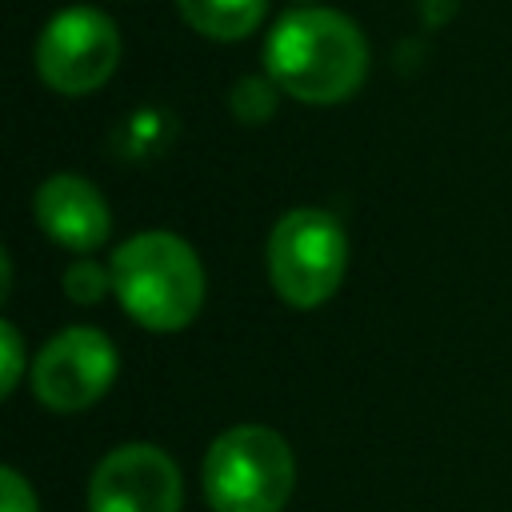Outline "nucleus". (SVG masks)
<instances>
[{
	"label": "nucleus",
	"mask_w": 512,
	"mask_h": 512,
	"mask_svg": "<svg viewBox=\"0 0 512 512\" xmlns=\"http://www.w3.org/2000/svg\"><path fill=\"white\" fill-rule=\"evenodd\" d=\"M368 64V36L340 8H288L264 36V72L300 104H344L368 80Z\"/></svg>",
	"instance_id": "obj_1"
},
{
	"label": "nucleus",
	"mask_w": 512,
	"mask_h": 512,
	"mask_svg": "<svg viewBox=\"0 0 512 512\" xmlns=\"http://www.w3.org/2000/svg\"><path fill=\"white\" fill-rule=\"evenodd\" d=\"M108 268H112V296L140 328L180 332L200 316L204 264L184 236L168 228L136 232L112 252Z\"/></svg>",
	"instance_id": "obj_2"
},
{
	"label": "nucleus",
	"mask_w": 512,
	"mask_h": 512,
	"mask_svg": "<svg viewBox=\"0 0 512 512\" xmlns=\"http://www.w3.org/2000/svg\"><path fill=\"white\" fill-rule=\"evenodd\" d=\"M200 488L212 512H284L296 488V456L276 428L232 424L208 444Z\"/></svg>",
	"instance_id": "obj_3"
},
{
	"label": "nucleus",
	"mask_w": 512,
	"mask_h": 512,
	"mask_svg": "<svg viewBox=\"0 0 512 512\" xmlns=\"http://www.w3.org/2000/svg\"><path fill=\"white\" fill-rule=\"evenodd\" d=\"M348 272V232L324 208H292L268 236V280L292 308H320Z\"/></svg>",
	"instance_id": "obj_4"
},
{
	"label": "nucleus",
	"mask_w": 512,
	"mask_h": 512,
	"mask_svg": "<svg viewBox=\"0 0 512 512\" xmlns=\"http://www.w3.org/2000/svg\"><path fill=\"white\" fill-rule=\"evenodd\" d=\"M120 52V28L104 8L68 4L44 20L32 48V64L52 92L88 96L112 80V72L120 68Z\"/></svg>",
	"instance_id": "obj_5"
},
{
	"label": "nucleus",
	"mask_w": 512,
	"mask_h": 512,
	"mask_svg": "<svg viewBox=\"0 0 512 512\" xmlns=\"http://www.w3.org/2000/svg\"><path fill=\"white\" fill-rule=\"evenodd\" d=\"M120 356L116 344L88 324H72L56 332L32 360V392L52 412H84L92 408L116 380Z\"/></svg>",
	"instance_id": "obj_6"
},
{
	"label": "nucleus",
	"mask_w": 512,
	"mask_h": 512,
	"mask_svg": "<svg viewBox=\"0 0 512 512\" xmlns=\"http://www.w3.org/2000/svg\"><path fill=\"white\" fill-rule=\"evenodd\" d=\"M180 504V468L148 440L116 444L88 476V512H180Z\"/></svg>",
	"instance_id": "obj_7"
},
{
	"label": "nucleus",
	"mask_w": 512,
	"mask_h": 512,
	"mask_svg": "<svg viewBox=\"0 0 512 512\" xmlns=\"http://www.w3.org/2000/svg\"><path fill=\"white\" fill-rule=\"evenodd\" d=\"M32 216L52 244L76 256L96 252L112 232V212H108L104 192L80 172L48 176L32 196Z\"/></svg>",
	"instance_id": "obj_8"
},
{
	"label": "nucleus",
	"mask_w": 512,
	"mask_h": 512,
	"mask_svg": "<svg viewBox=\"0 0 512 512\" xmlns=\"http://www.w3.org/2000/svg\"><path fill=\"white\" fill-rule=\"evenodd\" d=\"M176 12L204 40L236 44L264 24L268 0H176Z\"/></svg>",
	"instance_id": "obj_9"
},
{
	"label": "nucleus",
	"mask_w": 512,
	"mask_h": 512,
	"mask_svg": "<svg viewBox=\"0 0 512 512\" xmlns=\"http://www.w3.org/2000/svg\"><path fill=\"white\" fill-rule=\"evenodd\" d=\"M280 96H284V92L276 88V80H272L268 72H264V76H240V80L228 88V112H232L240 124L256 128V124H268V120H272Z\"/></svg>",
	"instance_id": "obj_10"
},
{
	"label": "nucleus",
	"mask_w": 512,
	"mask_h": 512,
	"mask_svg": "<svg viewBox=\"0 0 512 512\" xmlns=\"http://www.w3.org/2000/svg\"><path fill=\"white\" fill-rule=\"evenodd\" d=\"M112 292V268L96 264L92 256H76L64 268V296L72 304H100Z\"/></svg>",
	"instance_id": "obj_11"
},
{
	"label": "nucleus",
	"mask_w": 512,
	"mask_h": 512,
	"mask_svg": "<svg viewBox=\"0 0 512 512\" xmlns=\"http://www.w3.org/2000/svg\"><path fill=\"white\" fill-rule=\"evenodd\" d=\"M0 364H4V372H0V392L12 396L16 384H20V376H24V364H28L24 340H20V332H16L12 320H0Z\"/></svg>",
	"instance_id": "obj_12"
},
{
	"label": "nucleus",
	"mask_w": 512,
	"mask_h": 512,
	"mask_svg": "<svg viewBox=\"0 0 512 512\" xmlns=\"http://www.w3.org/2000/svg\"><path fill=\"white\" fill-rule=\"evenodd\" d=\"M0 512H40L32 484L16 468H0Z\"/></svg>",
	"instance_id": "obj_13"
},
{
	"label": "nucleus",
	"mask_w": 512,
	"mask_h": 512,
	"mask_svg": "<svg viewBox=\"0 0 512 512\" xmlns=\"http://www.w3.org/2000/svg\"><path fill=\"white\" fill-rule=\"evenodd\" d=\"M416 8H420V16H424V24H448L452 16H456V8H460V0H416Z\"/></svg>",
	"instance_id": "obj_14"
},
{
	"label": "nucleus",
	"mask_w": 512,
	"mask_h": 512,
	"mask_svg": "<svg viewBox=\"0 0 512 512\" xmlns=\"http://www.w3.org/2000/svg\"><path fill=\"white\" fill-rule=\"evenodd\" d=\"M296 4H316V0H296Z\"/></svg>",
	"instance_id": "obj_15"
}]
</instances>
